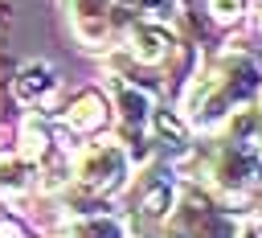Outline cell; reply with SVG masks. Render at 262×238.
I'll use <instances>...</instances> for the list:
<instances>
[{"label":"cell","mask_w":262,"mask_h":238,"mask_svg":"<svg viewBox=\"0 0 262 238\" xmlns=\"http://www.w3.org/2000/svg\"><path fill=\"white\" fill-rule=\"evenodd\" d=\"M242 238H262V234H258V230H250V234H242Z\"/></svg>","instance_id":"5bb4252c"},{"label":"cell","mask_w":262,"mask_h":238,"mask_svg":"<svg viewBox=\"0 0 262 238\" xmlns=\"http://www.w3.org/2000/svg\"><path fill=\"white\" fill-rule=\"evenodd\" d=\"M258 234H262V222H258Z\"/></svg>","instance_id":"9a60e30c"},{"label":"cell","mask_w":262,"mask_h":238,"mask_svg":"<svg viewBox=\"0 0 262 238\" xmlns=\"http://www.w3.org/2000/svg\"><path fill=\"white\" fill-rule=\"evenodd\" d=\"M172 49H176L172 33L156 21H135L127 29V57L139 62V66H164L172 57Z\"/></svg>","instance_id":"277c9868"},{"label":"cell","mask_w":262,"mask_h":238,"mask_svg":"<svg viewBox=\"0 0 262 238\" xmlns=\"http://www.w3.org/2000/svg\"><path fill=\"white\" fill-rule=\"evenodd\" d=\"M49 152V131L37 123V119H29L25 127H20V156L25 160H41Z\"/></svg>","instance_id":"8fae6325"},{"label":"cell","mask_w":262,"mask_h":238,"mask_svg":"<svg viewBox=\"0 0 262 238\" xmlns=\"http://www.w3.org/2000/svg\"><path fill=\"white\" fill-rule=\"evenodd\" d=\"M172 197H176V185H172V172L164 176V172H147L143 181H139V189H135V209H139V217H168L172 213Z\"/></svg>","instance_id":"8992f818"},{"label":"cell","mask_w":262,"mask_h":238,"mask_svg":"<svg viewBox=\"0 0 262 238\" xmlns=\"http://www.w3.org/2000/svg\"><path fill=\"white\" fill-rule=\"evenodd\" d=\"M139 12H147L151 21H168V16H176V0H131Z\"/></svg>","instance_id":"4fadbf2b"},{"label":"cell","mask_w":262,"mask_h":238,"mask_svg":"<svg viewBox=\"0 0 262 238\" xmlns=\"http://www.w3.org/2000/svg\"><path fill=\"white\" fill-rule=\"evenodd\" d=\"M205 8L217 25H237L246 16V0H205Z\"/></svg>","instance_id":"7c38bea8"},{"label":"cell","mask_w":262,"mask_h":238,"mask_svg":"<svg viewBox=\"0 0 262 238\" xmlns=\"http://www.w3.org/2000/svg\"><path fill=\"white\" fill-rule=\"evenodd\" d=\"M106 119H111V107H106V98H102V94H94V90L78 94V98L70 103V111H66V127H70V131H78V135L102 131V127H106Z\"/></svg>","instance_id":"52a82bcc"},{"label":"cell","mask_w":262,"mask_h":238,"mask_svg":"<svg viewBox=\"0 0 262 238\" xmlns=\"http://www.w3.org/2000/svg\"><path fill=\"white\" fill-rule=\"evenodd\" d=\"M262 94V70L250 53H221L209 70H201L184 94V123L188 127H217L221 119L237 115Z\"/></svg>","instance_id":"6da1fadb"},{"label":"cell","mask_w":262,"mask_h":238,"mask_svg":"<svg viewBox=\"0 0 262 238\" xmlns=\"http://www.w3.org/2000/svg\"><path fill=\"white\" fill-rule=\"evenodd\" d=\"M33 185V160L25 156H0V189L4 193H25Z\"/></svg>","instance_id":"9c48e42d"},{"label":"cell","mask_w":262,"mask_h":238,"mask_svg":"<svg viewBox=\"0 0 262 238\" xmlns=\"http://www.w3.org/2000/svg\"><path fill=\"white\" fill-rule=\"evenodd\" d=\"M66 238H127V226L111 213H90V217H78Z\"/></svg>","instance_id":"ba28073f"},{"label":"cell","mask_w":262,"mask_h":238,"mask_svg":"<svg viewBox=\"0 0 262 238\" xmlns=\"http://www.w3.org/2000/svg\"><path fill=\"white\" fill-rule=\"evenodd\" d=\"M127 172H131V156L119 140H98L78 156V185L94 197H106V193L123 189Z\"/></svg>","instance_id":"7a4b0ae2"},{"label":"cell","mask_w":262,"mask_h":238,"mask_svg":"<svg viewBox=\"0 0 262 238\" xmlns=\"http://www.w3.org/2000/svg\"><path fill=\"white\" fill-rule=\"evenodd\" d=\"M164 238H237V222L229 213H221L213 201L188 193L184 205H176L168 213Z\"/></svg>","instance_id":"3957f363"},{"label":"cell","mask_w":262,"mask_h":238,"mask_svg":"<svg viewBox=\"0 0 262 238\" xmlns=\"http://www.w3.org/2000/svg\"><path fill=\"white\" fill-rule=\"evenodd\" d=\"M53 86V78H49V70L41 66V62H33L29 70H20V78H16V98H25V103H33L41 90H49Z\"/></svg>","instance_id":"30bf717a"},{"label":"cell","mask_w":262,"mask_h":238,"mask_svg":"<svg viewBox=\"0 0 262 238\" xmlns=\"http://www.w3.org/2000/svg\"><path fill=\"white\" fill-rule=\"evenodd\" d=\"M111 90H115V107H119L123 127H127L131 135H143L147 123H151V111H156L151 94H147L143 86H135V82H123V78H115Z\"/></svg>","instance_id":"5b68a950"}]
</instances>
